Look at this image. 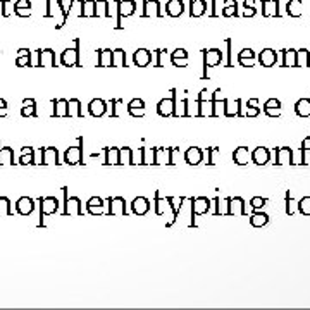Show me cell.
Listing matches in <instances>:
<instances>
[{
	"mask_svg": "<svg viewBox=\"0 0 310 310\" xmlns=\"http://www.w3.org/2000/svg\"><path fill=\"white\" fill-rule=\"evenodd\" d=\"M295 112L300 117H309L310 116V100L309 99H300L295 103Z\"/></svg>",
	"mask_w": 310,
	"mask_h": 310,
	"instance_id": "cell-30",
	"label": "cell"
},
{
	"mask_svg": "<svg viewBox=\"0 0 310 310\" xmlns=\"http://www.w3.org/2000/svg\"><path fill=\"white\" fill-rule=\"evenodd\" d=\"M33 159H34V148L24 147L23 150H21V157H19V162L17 164H23V166H26V164H33Z\"/></svg>",
	"mask_w": 310,
	"mask_h": 310,
	"instance_id": "cell-36",
	"label": "cell"
},
{
	"mask_svg": "<svg viewBox=\"0 0 310 310\" xmlns=\"http://www.w3.org/2000/svg\"><path fill=\"white\" fill-rule=\"evenodd\" d=\"M141 148H138V152H133V164H141Z\"/></svg>",
	"mask_w": 310,
	"mask_h": 310,
	"instance_id": "cell-55",
	"label": "cell"
},
{
	"mask_svg": "<svg viewBox=\"0 0 310 310\" xmlns=\"http://www.w3.org/2000/svg\"><path fill=\"white\" fill-rule=\"evenodd\" d=\"M83 137L78 138V145L69 147L64 152V162L69 166H76V164H83Z\"/></svg>",
	"mask_w": 310,
	"mask_h": 310,
	"instance_id": "cell-6",
	"label": "cell"
},
{
	"mask_svg": "<svg viewBox=\"0 0 310 310\" xmlns=\"http://www.w3.org/2000/svg\"><path fill=\"white\" fill-rule=\"evenodd\" d=\"M68 117H83L81 102L78 99L68 100Z\"/></svg>",
	"mask_w": 310,
	"mask_h": 310,
	"instance_id": "cell-26",
	"label": "cell"
},
{
	"mask_svg": "<svg viewBox=\"0 0 310 310\" xmlns=\"http://www.w3.org/2000/svg\"><path fill=\"white\" fill-rule=\"evenodd\" d=\"M215 152H219V148H215V147H212V148H207V155H208V159H207V164L208 166H214V154Z\"/></svg>",
	"mask_w": 310,
	"mask_h": 310,
	"instance_id": "cell-52",
	"label": "cell"
},
{
	"mask_svg": "<svg viewBox=\"0 0 310 310\" xmlns=\"http://www.w3.org/2000/svg\"><path fill=\"white\" fill-rule=\"evenodd\" d=\"M226 200H228V215H246L245 200L241 197H229Z\"/></svg>",
	"mask_w": 310,
	"mask_h": 310,
	"instance_id": "cell-9",
	"label": "cell"
},
{
	"mask_svg": "<svg viewBox=\"0 0 310 310\" xmlns=\"http://www.w3.org/2000/svg\"><path fill=\"white\" fill-rule=\"evenodd\" d=\"M88 112L90 116L93 117H102L103 114L107 112V103L103 102L102 99H93L92 102L88 103Z\"/></svg>",
	"mask_w": 310,
	"mask_h": 310,
	"instance_id": "cell-14",
	"label": "cell"
},
{
	"mask_svg": "<svg viewBox=\"0 0 310 310\" xmlns=\"http://www.w3.org/2000/svg\"><path fill=\"white\" fill-rule=\"evenodd\" d=\"M117 103H123V100H119V99L110 100V116H112V117H117V109H116Z\"/></svg>",
	"mask_w": 310,
	"mask_h": 310,
	"instance_id": "cell-51",
	"label": "cell"
},
{
	"mask_svg": "<svg viewBox=\"0 0 310 310\" xmlns=\"http://www.w3.org/2000/svg\"><path fill=\"white\" fill-rule=\"evenodd\" d=\"M131 208H133V214L137 215H145L148 210H150V200L145 197H137L131 204Z\"/></svg>",
	"mask_w": 310,
	"mask_h": 310,
	"instance_id": "cell-13",
	"label": "cell"
},
{
	"mask_svg": "<svg viewBox=\"0 0 310 310\" xmlns=\"http://www.w3.org/2000/svg\"><path fill=\"white\" fill-rule=\"evenodd\" d=\"M34 210V200L30 197H21L16 202V212L19 215H30Z\"/></svg>",
	"mask_w": 310,
	"mask_h": 310,
	"instance_id": "cell-11",
	"label": "cell"
},
{
	"mask_svg": "<svg viewBox=\"0 0 310 310\" xmlns=\"http://www.w3.org/2000/svg\"><path fill=\"white\" fill-rule=\"evenodd\" d=\"M297 68H310V54L305 48L297 52Z\"/></svg>",
	"mask_w": 310,
	"mask_h": 310,
	"instance_id": "cell-37",
	"label": "cell"
},
{
	"mask_svg": "<svg viewBox=\"0 0 310 310\" xmlns=\"http://www.w3.org/2000/svg\"><path fill=\"white\" fill-rule=\"evenodd\" d=\"M264 112L269 117H277L281 116V102L277 99H269L264 103Z\"/></svg>",
	"mask_w": 310,
	"mask_h": 310,
	"instance_id": "cell-21",
	"label": "cell"
},
{
	"mask_svg": "<svg viewBox=\"0 0 310 310\" xmlns=\"http://www.w3.org/2000/svg\"><path fill=\"white\" fill-rule=\"evenodd\" d=\"M99 68H112V50H97Z\"/></svg>",
	"mask_w": 310,
	"mask_h": 310,
	"instance_id": "cell-25",
	"label": "cell"
},
{
	"mask_svg": "<svg viewBox=\"0 0 310 310\" xmlns=\"http://www.w3.org/2000/svg\"><path fill=\"white\" fill-rule=\"evenodd\" d=\"M109 202V215H126V200L123 197H112L107 198Z\"/></svg>",
	"mask_w": 310,
	"mask_h": 310,
	"instance_id": "cell-8",
	"label": "cell"
},
{
	"mask_svg": "<svg viewBox=\"0 0 310 310\" xmlns=\"http://www.w3.org/2000/svg\"><path fill=\"white\" fill-rule=\"evenodd\" d=\"M274 154H276V162L277 166H284V164H293V150L288 147H283V148H277V150H274Z\"/></svg>",
	"mask_w": 310,
	"mask_h": 310,
	"instance_id": "cell-16",
	"label": "cell"
},
{
	"mask_svg": "<svg viewBox=\"0 0 310 310\" xmlns=\"http://www.w3.org/2000/svg\"><path fill=\"white\" fill-rule=\"evenodd\" d=\"M222 62V52L217 50V48H210V50H204V74H202V79H208L207 76V69L215 68Z\"/></svg>",
	"mask_w": 310,
	"mask_h": 310,
	"instance_id": "cell-3",
	"label": "cell"
},
{
	"mask_svg": "<svg viewBox=\"0 0 310 310\" xmlns=\"http://www.w3.org/2000/svg\"><path fill=\"white\" fill-rule=\"evenodd\" d=\"M277 61V54L271 48H266L259 54V62L264 66V68H273Z\"/></svg>",
	"mask_w": 310,
	"mask_h": 310,
	"instance_id": "cell-20",
	"label": "cell"
},
{
	"mask_svg": "<svg viewBox=\"0 0 310 310\" xmlns=\"http://www.w3.org/2000/svg\"><path fill=\"white\" fill-rule=\"evenodd\" d=\"M16 66H17V68L31 66V54H30V50H26V48L19 50V55H17V59H16Z\"/></svg>",
	"mask_w": 310,
	"mask_h": 310,
	"instance_id": "cell-39",
	"label": "cell"
},
{
	"mask_svg": "<svg viewBox=\"0 0 310 310\" xmlns=\"http://www.w3.org/2000/svg\"><path fill=\"white\" fill-rule=\"evenodd\" d=\"M41 162H43V148H38V150H34L33 164H41Z\"/></svg>",
	"mask_w": 310,
	"mask_h": 310,
	"instance_id": "cell-53",
	"label": "cell"
},
{
	"mask_svg": "<svg viewBox=\"0 0 310 310\" xmlns=\"http://www.w3.org/2000/svg\"><path fill=\"white\" fill-rule=\"evenodd\" d=\"M271 160V150L266 147H257L252 152V162L257 166H264V164H269Z\"/></svg>",
	"mask_w": 310,
	"mask_h": 310,
	"instance_id": "cell-12",
	"label": "cell"
},
{
	"mask_svg": "<svg viewBox=\"0 0 310 310\" xmlns=\"http://www.w3.org/2000/svg\"><path fill=\"white\" fill-rule=\"evenodd\" d=\"M141 164H154L155 160V148H141Z\"/></svg>",
	"mask_w": 310,
	"mask_h": 310,
	"instance_id": "cell-43",
	"label": "cell"
},
{
	"mask_svg": "<svg viewBox=\"0 0 310 310\" xmlns=\"http://www.w3.org/2000/svg\"><path fill=\"white\" fill-rule=\"evenodd\" d=\"M179 150L177 148H171V157H169V164L171 166H174V164H177V160H179Z\"/></svg>",
	"mask_w": 310,
	"mask_h": 310,
	"instance_id": "cell-50",
	"label": "cell"
},
{
	"mask_svg": "<svg viewBox=\"0 0 310 310\" xmlns=\"http://www.w3.org/2000/svg\"><path fill=\"white\" fill-rule=\"evenodd\" d=\"M126 68V54H124V50H121V48H117V50L112 52V68Z\"/></svg>",
	"mask_w": 310,
	"mask_h": 310,
	"instance_id": "cell-34",
	"label": "cell"
},
{
	"mask_svg": "<svg viewBox=\"0 0 310 310\" xmlns=\"http://www.w3.org/2000/svg\"><path fill=\"white\" fill-rule=\"evenodd\" d=\"M119 164H128V166H131L133 164V150H131L130 147H124V148H119Z\"/></svg>",
	"mask_w": 310,
	"mask_h": 310,
	"instance_id": "cell-41",
	"label": "cell"
},
{
	"mask_svg": "<svg viewBox=\"0 0 310 310\" xmlns=\"http://www.w3.org/2000/svg\"><path fill=\"white\" fill-rule=\"evenodd\" d=\"M41 164H45V166H50V164H61L59 162L57 148H54V147L43 148V162Z\"/></svg>",
	"mask_w": 310,
	"mask_h": 310,
	"instance_id": "cell-28",
	"label": "cell"
},
{
	"mask_svg": "<svg viewBox=\"0 0 310 310\" xmlns=\"http://www.w3.org/2000/svg\"><path fill=\"white\" fill-rule=\"evenodd\" d=\"M186 57H188L186 50L177 48V50L171 55V62H172V66H176V68H186V62H184V59Z\"/></svg>",
	"mask_w": 310,
	"mask_h": 310,
	"instance_id": "cell-31",
	"label": "cell"
},
{
	"mask_svg": "<svg viewBox=\"0 0 310 310\" xmlns=\"http://www.w3.org/2000/svg\"><path fill=\"white\" fill-rule=\"evenodd\" d=\"M40 222H38V226H45L43 222V217L45 215H52L55 214V212L59 210V200L55 197H45V198H40Z\"/></svg>",
	"mask_w": 310,
	"mask_h": 310,
	"instance_id": "cell-4",
	"label": "cell"
},
{
	"mask_svg": "<svg viewBox=\"0 0 310 310\" xmlns=\"http://www.w3.org/2000/svg\"><path fill=\"white\" fill-rule=\"evenodd\" d=\"M133 62H135V66H138V68H147V66L152 62V54L148 50H145V48H140V50L135 52Z\"/></svg>",
	"mask_w": 310,
	"mask_h": 310,
	"instance_id": "cell-17",
	"label": "cell"
},
{
	"mask_svg": "<svg viewBox=\"0 0 310 310\" xmlns=\"http://www.w3.org/2000/svg\"><path fill=\"white\" fill-rule=\"evenodd\" d=\"M295 205H297V204H295L293 197H291L290 191H288V193H286V214L288 215H291L295 212Z\"/></svg>",
	"mask_w": 310,
	"mask_h": 310,
	"instance_id": "cell-49",
	"label": "cell"
},
{
	"mask_svg": "<svg viewBox=\"0 0 310 310\" xmlns=\"http://www.w3.org/2000/svg\"><path fill=\"white\" fill-rule=\"evenodd\" d=\"M169 157H171V148H155V160L154 164H169Z\"/></svg>",
	"mask_w": 310,
	"mask_h": 310,
	"instance_id": "cell-40",
	"label": "cell"
},
{
	"mask_svg": "<svg viewBox=\"0 0 310 310\" xmlns=\"http://www.w3.org/2000/svg\"><path fill=\"white\" fill-rule=\"evenodd\" d=\"M61 64L68 66V68H78L81 64V61H79V40H76L74 48H68V50L62 52Z\"/></svg>",
	"mask_w": 310,
	"mask_h": 310,
	"instance_id": "cell-7",
	"label": "cell"
},
{
	"mask_svg": "<svg viewBox=\"0 0 310 310\" xmlns=\"http://www.w3.org/2000/svg\"><path fill=\"white\" fill-rule=\"evenodd\" d=\"M166 202H167V205H169L171 208H172V219H171L169 222H167V228H171V226L176 222V219H177V208H176V204H174V198L172 197H167L166 198Z\"/></svg>",
	"mask_w": 310,
	"mask_h": 310,
	"instance_id": "cell-47",
	"label": "cell"
},
{
	"mask_svg": "<svg viewBox=\"0 0 310 310\" xmlns=\"http://www.w3.org/2000/svg\"><path fill=\"white\" fill-rule=\"evenodd\" d=\"M21 116L23 117H36V102L33 99H24L23 107H21Z\"/></svg>",
	"mask_w": 310,
	"mask_h": 310,
	"instance_id": "cell-23",
	"label": "cell"
},
{
	"mask_svg": "<svg viewBox=\"0 0 310 310\" xmlns=\"http://www.w3.org/2000/svg\"><path fill=\"white\" fill-rule=\"evenodd\" d=\"M253 57H255L253 50H250V48H245V50L240 52L238 62L243 66V68H252V66H253Z\"/></svg>",
	"mask_w": 310,
	"mask_h": 310,
	"instance_id": "cell-29",
	"label": "cell"
},
{
	"mask_svg": "<svg viewBox=\"0 0 310 310\" xmlns=\"http://www.w3.org/2000/svg\"><path fill=\"white\" fill-rule=\"evenodd\" d=\"M128 112L133 117H143L145 116V102L141 99H133L128 103Z\"/></svg>",
	"mask_w": 310,
	"mask_h": 310,
	"instance_id": "cell-19",
	"label": "cell"
},
{
	"mask_svg": "<svg viewBox=\"0 0 310 310\" xmlns=\"http://www.w3.org/2000/svg\"><path fill=\"white\" fill-rule=\"evenodd\" d=\"M166 212V198H160L159 191H155V214L157 215H164Z\"/></svg>",
	"mask_w": 310,
	"mask_h": 310,
	"instance_id": "cell-45",
	"label": "cell"
},
{
	"mask_svg": "<svg viewBox=\"0 0 310 310\" xmlns=\"http://www.w3.org/2000/svg\"><path fill=\"white\" fill-rule=\"evenodd\" d=\"M297 208L302 215H310V197H304L297 204Z\"/></svg>",
	"mask_w": 310,
	"mask_h": 310,
	"instance_id": "cell-42",
	"label": "cell"
},
{
	"mask_svg": "<svg viewBox=\"0 0 310 310\" xmlns=\"http://www.w3.org/2000/svg\"><path fill=\"white\" fill-rule=\"evenodd\" d=\"M102 208H103V200L100 197H92L86 202V210H88V214L92 215L102 214Z\"/></svg>",
	"mask_w": 310,
	"mask_h": 310,
	"instance_id": "cell-24",
	"label": "cell"
},
{
	"mask_svg": "<svg viewBox=\"0 0 310 310\" xmlns=\"http://www.w3.org/2000/svg\"><path fill=\"white\" fill-rule=\"evenodd\" d=\"M284 59L283 66L284 68H297V50H283Z\"/></svg>",
	"mask_w": 310,
	"mask_h": 310,
	"instance_id": "cell-38",
	"label": "cell"
},
{
	"mask_svg": "<svg viewBox=\"0 0 310 310\" xmlns=\"http://www.w3.org/2000/svg\"><path fill=\"white\" fill-rule=\"evenodd\" d=\"M5 164H16L14 162V150L10 147L0 148V166H5Z\"/></svg>",
	"mask_w": 310,
	"mask_h": 310,
	"instance_id": "cell-35",
	"label": "cell"
},
{
	"mask_svg": "<svg viewBox=\"0 0 310 310\" xmlns=\"http://www.w3.org/2000/svg\"><path fill=\"white\" fill-rule=\"evenodd\" d=\"M210 200H208L207 197H197V198H191V222L190 226H197V222H195V217L197 215H204L207 214L208 210H210Z\"/></svg>",
	"mask_w": 310,
	"mask_h": 310,
	"instance_id": "cell-2",
	"label": "cell"
},
{
	"mask_svg": "<svg viewBox=\"0 0 310 310\" xmlns=\"http://www.w3.org/2000/svg\"><path fill=\"white\" fill-rule=\"evenodd\" d=\"M197 105H198V112L197 116L205 117V116H212V100L205 102V100H198L197 99Z\"/></svg>",
	"mask_w": 310,
	"mask_h": 310,
	"instance_id": "cell-33",
	"label": "cell"
},
{
	"mask_svg": "<svg viewBox=\"0 0 310 310\" xmlns=\"http://www.w3.org/2000/svg\"><path fill=\"white\" fill-rule=\"evenodd\" d=\"M233 160H235L238 166H246V164L252 160V154L246 147H238L233 152Z\"/></svg>",
	"mask_w": 310,
	"mask_h": 310,
	"instance_id": "cell-18",
	"label": "cell"
},
{
	"mask_svg": "<svg viewBox=\"0 0 310 310\" xmlns=\"http://www.w3.org/2000/svg\"><path fill=\"white\" fill-rule=\"evenodd\" d=\"M184 160H186L190 166H198V164L204 160V152L198 147H190L184 152Z\"/></svg>",
	"mask_w": 310,
	"mask_h": 310,
	"instance_id": "cell-15",
	"label": "cell"
},
{
	"mask_svg": "<svg viewBox=\"0 0 310 310\" xmlns=\"http://www.w3.org/2000/svg\"><path fill=\"white\" fill-rule=\"evenodd\" d=\"M52 105H54V112H52V117H68V100L66 99H59V100H52Z\"/></svg>",
	"mask_w": 310,
	"mask_h": 310,
	"instance_id": "cell-22",
	"label": "cell"
},
{
	"mask_svg": "<svg viewBox=\"0 0 310 310\" xmlns=\"http://www.w3.org/2000/svg\"><path fill=\"white\" fill-rule=\"evenodd\" d=\"M7 116V102L3 99H0V117Z\"/></svg>",
	"mask_w": 310,
	"mask_h": 310,
	"instance_id": "cell-54",
	"label": "cell"
},
{
	"mask_svg": "<svg viewBox=\"0 0 310 310\" xmlns=\"http://www.w3.org/2000/svg\"><path fill=\"white\" fill-rule=\"evenodd\" d=\"M105 164L107 166H117L119 164V148H105Z\"/></svg>",
	"mask_w": 310,
	"mask_h": 310,
	"instance_id": "cell-32",
	"label": "cell"
},
{
	"mask_svg": "<svg viewBox=\"0 0 310 310\" xmlns=\"http://www.w3.org/2000/svg\"><path fill=\"white\" fill-rule=\"evenodd\" d=\"M0 215H12L10 200L7 197H0Z\"/></svg>",
	"mask_w": 310,
	"mask_h": 310,
	"instance_id": "cell-44",
	"label": "cell"
},
{
	"mask_svg": "<svg viewBox=\"0 0 310 310\" xmlns=\"http://www.w3.org/2000/svg\"><path fill=\"white\" fill-rule=\"evenodd\" d=\"M176 88L171 90V97L169 99H162L159 103H157V114L162 117H169L174 116V109H176Z\"/></svg>",
	"mask_w": 310,
	"mask_h": 310,
	"instance_id": "cell-5",
	"label": "cell"
},
{
	"mask_svg": "<svg viewBox=\"0 0 310 310\" xmlns=\"http://www.w3.org/2000/svg\"><path fill=\"white\" fill-rule=\"evenodd\" d=\"M38 68H55V54L50 48L45 50H38Z\"/></svg>",
	"mask_w": 310,
	"mask_h": 310,
	"instance_id": "cell-10",
	"label": "cell"
},
{
	"mask_svg": "<svg viewBox=\"0 0 310 310\" xmlns=\"http://www.w3.org/2000/svg\"><path fill=\"white\" fill-rule=\"evenodd\" d=\"M267 222H269V215L266 214V212H253L252 215H250V224L253 226V228H262V226H266Z\"/></svg>",
	"mask_w": 310,
	"mask_h": 310,
	"instance_id": "cell-27",
	"label": "cell"
},
{
	"mask_svg": "<svg viewBox=\"0 0 310 310\" xmlns=\"http://www.w3.org/2000/svg\"><path fill=\"white\" fill-rule=\"evenodd\" d=\"M266 204H267V198H262V197H253L252 200H250V205H252L253 210H259V208H262Z\"/></svg>",
	"mask_w": 310,
	"mask_h": 310,
	"instance_id": "cell-48",
	"label": "cell"
},
{
	"mask_svg": "<svg viewBox=\"0 0 310 310\" xmlns=\"http://www.w3.org/2000/svg\"><path fill=\"white\" fill-rule=\"evenodd\" d=\"M68 186L62 188V193H64V210H62V215L64 217H68V215H81L83 214V207H81V200H79L78 197H71L69 198L68 195Z\"/></svg>",
	"mask_w": 310,
	"mask_h": 310,
	"instance_id": "cell-1",
	"label": "cell"
},
{
	"mask_svg": "<svg viewBox=\"0 0 310 310\" xmlns=\"http://www.w3.org/2000/svg\"><path fill=\"white\" fill-rule=\"evenodd\" d=\"M257 102H259L257 99H252L248 102V110H246V117H255V116H259V114H260V109H259V107H255Z\"/></svg>",
	"mask_w": 310,
	"mask_h": 310,
	"instance_id": "cell-46",
	"label": "cell"
}]
</instances>
